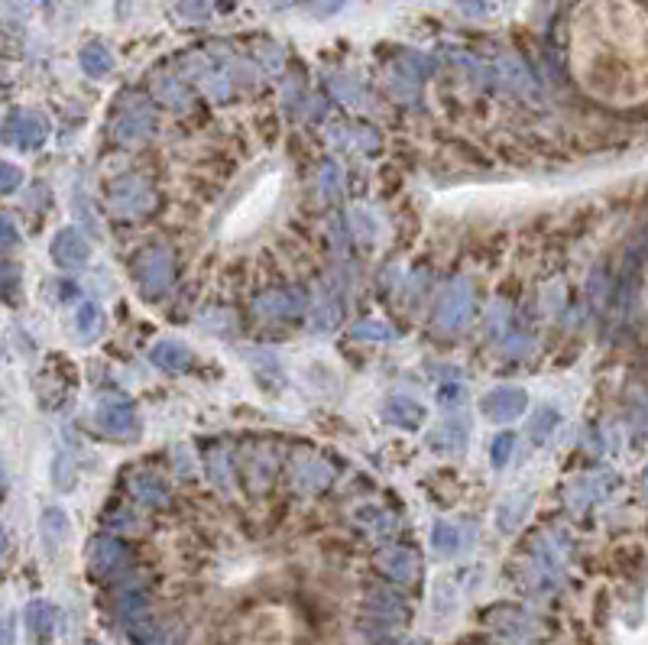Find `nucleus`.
I'll use <instances>...</instances> for the list:
<instances>
[{"label": "nucleus", "instance_id": "f257e3e1", "mask_svg": "<svg viewBox=\"0 0 648 645\" xmlns=\"http://www.w3.org/2000/svg\"><path fill=\"white\" fill-rule=\"evenodd\" d=\"M567 551L571 549H567V541L561 535L538 532L529 541V551H525V568H522L525 587L535 593H552L564 578Z\"/></svg>", "mask_w": 648, "mask_h": 645}, {"label": "nucleus", "instance_id": "f03ea898", "mask_svg": "<svg viewBox=\"0 0 648 645\" xmlns=\"http://www.w3.org/2000/svg\"><path fill=\"white\" fill-rule=\"evenodd\" d=\"M130 276H134L136 289H140L143 296L159 298L172 286V276H175L172 253L159 244H146L134 260H130Z\"/></svg>", "mask_w": 648, "mask_h": 645}, {"label": "nucleus", "instance_id": "7ed1b4c3", "mask_svg": "<svg viewBox=\"0 0 648 645\" xmlns=\"http://www.w3.org/2000/svg\"><path fill=\"white\" fill-rule=\"evenodd\" d=\"M111 130H114V140L117 143L146 140L149 130H153V105H149V97L136 95V91L120 97L117 107H114Z\"/></svg>", "mask_w": 648, "mask_h": 645}, {"label": "nucleus", "instance_id": "20e7f679", "mask_svg": "<svg viewBox=\"0 0 648 645\" xmlns=\"http://www.w3.org/2000/svg\"><path fill=\"white\" fill-rule=\"evenodd\" d=\"M107 205L117 217H143L156 208V192L149 188L146 178L120 176L107 186Z\"/></svg>", "mask_w": 648, "mask_h": 645}, {"label": "nucleus", "instance_id": "39448f33", "mask_svg": "<svg viewBox=\"0 0 648 645\" xmlns=\"http://www.w3.org/2000/svg\"><path fill=\"white\" fill-rule=\"evenodd\" d=\"M474 312V286L470 279L457 276L454 282H447V289L441 292L438 308H434V331H457Z\"/></svg>", "mask_w": 648, "mask_h": 645}, {"label": "nucleus", "instance_id": "423d86ee", "mask_svg": "<svg viewBox=\"0 0 648 645\" xmlns=\"http://www.w3.org/2000/svg\"><path fill=\"white\" fill-rule=\"evenodd\" d=\"M285 480L302 497H314V493H321V489H328L334 483V468H331L328 460L314 458V454H298L285 468Z\"/></svg>", "mask_w": 648, "mask_h": 645}, {"label": "nucleus", "instance_id": "0eeeda50", "mask_svg": "<svg viewBox=\"0 0 648 645\" xmlns=\"http://www.w3.org/2000/svg\"><path fill=\"white\" fill-rule=\"evenodd\" d=\"M45 120L36 111H10L7 126H4V140L16 149H39L45 143Z\"/></svg>", "mask_w": 648, "mask_h": 645}, {"label": "nucleus", "instance_id": "6e6552de", "mask_svg": "<svg viewBox=\"0 0 648 645\" xmlns=\"http://www.w3.org/2000/svg\"><path fill=\"white\" fill-rule=\"evenodd\" d=\"M127 564V545L111 535H97L88 549V568L95 578H111L114 571H120Z\"/></svg>", "mask_w": 648, "mask_h": 645}, {"label": "nucleus", "instance_id": "1a4fd4ad", "mask_svg": "<svg viewBox=\"0 0 648 645\" xmlns=\"http://www.w3.org/2000/svg\"><path fill=\"white\" fill-rule=\"evenodd\" d=\"M305 292L302 289H273V292H263L260 298L254 302V315L266 321H279V318H292L305 308Z\"/></svg>", "mask_w": 648, "mask_h": 645}, {"label": "nucleus", "instance_id": "9d476101", "mask_svg": "<svg viewBox=\"0 0 648 645\" xmlns=\"http://www.w3.org/2000/svg\"><path fill=\"white\" fill-rule=\"evenodd\" d=\"M525 406H529V396L519 386H500L484 396V412L490 422H513L525 412Z\"/></svg>", "mask_w": 648, "mask_h": 645}, {"label": "nucleus", "instance_id": "9b49d317", "mask_svg": "<svg viewBox=\"0 0 648 645\" xmlns=\"http://www.w3.org/2000/svg\"><path fill=\"white\" fill-rule=\"evenodd\" d=\"M376 568L395 584H409L418 578V555L412 549H403V545H389L376 555Z\"/></svg>", "mask_w": 648, "mask_h": 645}, {"label": "nucleus", "instance_id": "f8f14e48", "mask_svg": "<svg viewBox=\"0 0 648 645\" xmlns=\"http://www.w3.org/2000/svg\"><path fill=\"white\" fill-rule=\"evenodd\" d=\"M88 257H91L88 240H85L75 227H65V230H59V234H55V240H53V260L59 263L62 269L82 267V263H88Z\"/></svg>", "mask_w": 648, "mask_h": 645}, {"label": "nucleus", "instance_id": "ddd939ff", "mask_svg": "<svg viewBox=\"0 0 648 645\" xmlns=\"http://www.w3.org/2000/svg\"><path fill=\"white\" fill-rule=\"evenodd\" d=\"M149 91H153L156 101H163L165 107H175V111H185L192 105V91L179 78V72H156L153 82H149Z\"/></svg>", "mask_w": 648, "mask_h": 645}, {"label": "nucleus", "instance_id": "4468645a", "mask_svg": "<svg viewBox=\"0 0 648 645\" xmlns=\"http://www.w3.org/2000/svg\"><path fill=\"white\" fill-rule=\"evenodd\" d=\"M127 487L143 506L159 509V506L169 503V483L159 474H153V470H134V474L127 477Z\"/></svg>", "mask_w": 648, "mask_h": 645}, {"label": "nucleus", "instance_id": "2eb2a0df", "mask_svg": "<svg viewBox=\"0 0 648 645\" xmlns=\"http://www.w3.org/2000/svg\"><path fill=\"white\" fill-rule=\"evenodd\" d=\"M486 620L493 623V630H500L503 636L515 639V642H522V639H529L538 632L535 620H532L525 610H515V607H496Z\"/></svg>", "mask_w": 648, "mask_h": 645}, {"label": "nucleus", "instance_id": "dca6fc26", "mask_svg": "<svg viewBox=\"0 0 648 645\" xmlns=\"http://www.w3.org/2000/svg\"><path fill=\"white\" fill-rule=\"evenodd\" d=\"M95 422L107 435H127L134 428V406L127 399H105L97 406Z\"/></svg>", "mask_w": 648, "mask_h": 645}, {"label": "nucleus", "instance_id": "f3484780", "mask_svg": "<svg viewBox=\"0 0 648 645\" xmlns=\"http://www.w3.org/2000/svg\"><path fill=\"white\" fill-rule=\"evenodd\" d=\"M383 418H386V425H395V428L415 431L425 425V406H418L409 396H393L383 406Z\"/></svg>", "mask_w": 648, "mask_h": 645}, {"label": "nucleus", "instance_id": "a211bd4d", "mask_svg": "<svg viewBox=\"0 0 648 645\" xmlns=\"http://www.w3.org/2000/svg\"><path fill=\"white\" fill-rule=\"evenodd\" d=\"M204 474H208L211 487L217 489V493H234V468H231V458H227V451L224 448H208V454H204Z\"/></svg>", "mask_w": 648, "mask_h": 645}, {"label": "nucleus", "instance_id": "6ab92c4d", "mask_svg": "<svg viewBox=\"0 0 648 645\" xmlns=\"http://www.w3.org/2000/svg\"><path fill=\"white\" fill-rule=\"evenodd\" d=\"M23 620H26V630H30V636L36 639V642H49L55 632V607L45 600H33L30 607H26V613H23Z\"/></svg>", "mask_w": 648, "mask_h": 645}, {"label": "nucleus", "instance_id": "aec40b11", "mask_svg": "<svg viewBox=\"0 0 648 645\" xmlns=\"http://www.w3.org/2000/svg\"><path fill=\"white\" fill-rule=\"evenodd\" d=\"M188 360H192V357H188V348L179 341H159V344H153V350H149V364L159 367V370H165V373L185 370Z\"/></svg>", "mask_w": 648, "mask_h": 645}, {"label": "nucleus", "instance_id": "412c9836", "mask_svg": "<svg viewBox=\"0 0 648 645\" xmlns=\"http://www.w3.org/2000/svg\"><path fill=\"white\" fill-rule=\"evenodd\" d=\"M354 519H357V526L366 529L373 539H389V535L395 532V526H399L393 512L383 509V506H364V509L354 512Z\"/></svg>", "mask_w": 648, "mask_h": 645}, {"label": "nucleus", "instance_id": "4be33fe9", "mask_svg": "<svg viewBox=\"0 0 648 645\" xmlns=\"http://www.w3.org/2000/svg\"><path fill=\"white\" fill-rule=\"evenodd\" d=\"M529 506H532V493H513V497H506L500 503V509H496V529L506 535L515 532V529L522 526V519H525Z\"/></svg>", "mask_w": 648, "mask_h": 645}, {"label": "nucleus", "instance_id": "5701e85b", "mask_svg": "<svg viewBox=\"0 0 648 645\" xmlns=\"http://www.w3.org/2000/svg\"><path fill=\"white\" fill-rule=\"evenodd\" d=\"M78 62H82V68H85L88 78H105V75H111V68H114L111 49H107L105 43H97V39H91V43L82 45Z\"/></svg>", "mask_w": 648, "mask_h": 645}, {"label": "nucleus", "instance_id": "b1692460", "mask_svg": "<svg viewBox=\"0 0 648 645\" xmlns=\"http://www.w3.org/2000/svg\"><path fill=\"white\" fill-rule=\"evenodd\" d=\"M244 474L246 480H250V487H266L269 477L276 474V458L263 445H256V451L244 458Z\"/></svg>", "mask_w": 648, "mask_h": 645}, {"label": "nucleus", "instance_id": "393cba45", "mask_svg": "<svg viewBox=\"0 0 648 645\" xmlns=\"http://www.w3.org/2000/svg\"><path fill=\"white\" fill-rule=\"evenodd\" d=\"M603 493L606 487L596 483V477H581V480H571V487L564 489V499L571 509H587V506H593Z\"/></svg>", "mask_w": 648, "mask_h": 645}, {"label": "nucleus", "instance_id": "a878e982", "mask_svg": "<svg viewBox=\"0 0 648 645\" xmlns=\"http://www.w3.org/2000/svg\"><path fill=\"white\" fill-rule=\"evenodd\" d=\"M467 445V428H464V422H457V418H451L447 425H441L434 435H428V448L432 451H461V448Z\"/></svg>", "mask_w": 648, "mask_h": 645}, {"label": "nucleus", "instance_id": "bb28decb", "mask_svg": "<svg viewBox=\"0 0 648 645\" xmlns=\"http://www.w3.org/2000/svg\"><path fill=\"white\" fill-rule=\"evenodd\" d=\"M337 318H341V308H337V298L331 292H321L318 298L308 308V321L314 325V331H324V328H334Z\"/></svg>", "mask_w": 648, "mask_h": 645}, {"label": "nucleus", "instance_id": "cd10ccee", "mask_svg": "<svg viewBox=\"0 0 648 645\" xmlns=\"http://www.w3.org/2000/svg\"><path fill=\"white\" fill-rule=\"evenodd\" d=\"M366 607H370V613H376L380 620H386V623H403V616H405L403 600L389 590H373Z\"/></svg>", "mask_w": 648, "mask_h": 645}, {"label": "nucleus", "instance_id": "c85d7f7f", "mask_svg": "<svg viewBox=\"0 0 648 645\" xmlns=\"http://www.w3.org/2000/svg\"><path fill=\"white\" fill-rule=\"evenodd\" d=\"M101 308L95 302H82L75 308V334H78V341L88 344L97 331H101Z\"/></svg>", "mask_w": 648, "mask_h": 645}, {"label": "nucleus", "instance_id": "c756f323", "mask_svg": "<svg viewBox=\"0 0 648 645\" xmlns=\"http://www.w3.org/2000/svg\"><path fill=\"white\" fill-rule=\"evenodd\" d=\"M43 535H45V549L55 551L65 541L68 535V516L62 509H55V506H49V509L43 512Z\"/></svg>", "mask_w": 648, "mask_h": 645}, {"label": "nucleus", "instance_id": "7c9ffc66", "mask_svg": "<svg viewBox=\"0 0 648 645\" xmlns=\"http://www.w3.org/2000/svg\"><path fill=\"white\" fill-rule=\"evenodd\" d=\"M432 549L438 551V555H454V551L461 549V535H457V529L451 526V522H434Z\"/></svg>", "mask_w": 648, "mask_h": 645}, {"label": "nucleus", "instance_id": "2f4dec72", "mask_svg": "<svg viewBox=\"0 0 648 645\" xmlns=\"http://www.w3.org/2000/svg\"><path fill=\"white\" fill-rule=\"evenodd\" d=\"M351 334L354 338H360V341H393L395 338V331L386 325V321H373V318L357 321Z\"/></svg>", "mask_w": 648, "mask_h": 645}, {"label": "nucleus", "instance_id": "473e14b6", "mask_svg": "<svg viewBox=\"0 0 648 645\" xmlns=\"http://www.w3.org/2000/svg\"><path fill=\"white\" fill-rule=\"evenodd\" d=\"M515 454V431H500L490 441V458L496 468H506V460Z\"/></svg>", "mask_w": 648, "mask_h": 645}, {"label": "nucleus", "instance_id": "72a5a7b5", "mask_svg": "<svg viewBox=\"0 0 648 645\" xmlns=\"http://www.w3.org/2000/svg\"><path fill=\"white\" fill-rule=\"evenodd\" d=\"M341 188H344L341 166H337L334 159H324V163H321V195H324V198H334V195H341Z\"/></svg>", "mask_w": 648, "mask_h": 645}, {"label": "nucleus", "instance_id": "f704fd0d", "mask_svg": "<svg viewBox=\"0 0 648 645\" xmlns=\"http://www.w3.org/2000/svg\"><path fill=\"white\" fill-rule=\"evenodd\" d=\"M254 55H256V62L266 68V72H279V68H283V49L273 45L269 39H263V43L254 45Z\"/></svg>", "mask_w": 648, "mask_h": 645}, {"label": "nucleus", "instance_id": "c9c22d12", "mask_svg": "<svg viewBox=\"0 0 648 645\" xmlns=\"http://www.w3.org/2000/svg\"><path fill=\"white\" fill-rule=\"evenodd\" d=\"M554 425H558V412H554L552 406H544L542 412L532 418V438H535V441H544V438L552 435Z\"/></svg>", "mask_w": 648, "mask_h": 645}, {"label": "nucleus", "instance_id": "e433bc0d", "mask_svg": "<svg viewBox=\"0 0 648 645\" xmlns=\"http://www.w3.org/2000/svg\"><path fill=\"white\" fill-rule=\"evenodd\" d=\"M351 227H354V234H357L364 244H373V237H376V224H373V217L366 215L364 208H354L351 211Z\"/></svg>", "mask_w": 648, "mask_h": 645}, {"label": "nucleus", "instance_id": "4c0bfd02", "mask_svg": "<svg viewBox=\"0 0 648 645\" xmlns=\"http://www.w3.org/2000/svg\"><path fill=\"white\" fill-rule=\"evenodd\" d=\"M0 176H4V182H0V192L4 195H14L16 188L23 186V172L16 169L14 163H4V172H0Z\"/></svg>", "mask_w": 648, "mask_h": 645}, {"label": "nucleus", "instance_id": "58836bf2", "mask_svg": "<svg viewBox=\"0 0 648 645\" xmlns=\"http://www.w3.org/2000/svg\"><path fill=\"white\" fill-rule=\"evenodd\" d=\"M506 315H509L506 305H496V308L486 315V334H493V338H496V334L503 331V321H506Z\"/></svg>", "mask_w": 648, "mask_h": 645}, {"label": "nucleus", "instance_id": "ea45409f", "mask_svg": "<svg viewBox=\"0 0 648 645\" xmlns=\"http://www.w3.org/2000/svg\"><path fill=\"white\" fill-rule=\"evenodd\" d=\"M72 483H75V474L72 477L65 474V458H59V460H55V487H59V489H72Z\"/></svg>", "mask_w": 648, "mask_h": 645}, {"label": "nucleus", "instance_id": "a19ab883", "mask_svg": "<svg viewBox=\"0 0 648 645\" xmlns=\"http://www.w3.org/2000/svg\"><path fill=\"white\" fill-rule=\"evenodd\" d=\"M16 244V227H14V217L4 215V250H14Z\"/></svg>", "mask_w": 648, "mask_h": 645}, {"label": "nucleus", "instance_id": "79ce46f5", "mask_svg": "<svg viewBox=\"0 0 648 645\" xmlns=\"http://www.w3.org/2000/svg\"><path fill=\"white\" fill-rule=\"evenodd\" d=\"M461 4L470 10V14H484V0H461Z\"/></svg>", "mask_w": 648, "mask_h": 645}, {"label": "nucleus", "instance_id": "37998d69", "mask_svg": "<svg viewBox=\"0 0 648 645\" xmlns=\"http://www.w3.org/2000/svg\"><path fill=\"white\" fill-rule=\"evenodd\" d=\"M4 645H14V620L4 623Z\"/></svg>", "mask_w": 648, "mask_h": 645}, {"label": "nucleus", "instance_id": "c03bdc74", "mask_svg": "<svg viewBox=\"0 0 648 645\" xmlns=\"http://www.w3.org/2000/svg\"><path fill=\"white\" fill-rule=\"evenodd\" d=\"M461 645H464V642H461ZM467 645H480V642H467Z\"/></svg>", "mask_w": 648, "mask_h": 645}, {"label": "nucleus", "instance_id": "a18cd8bd", "mask_svg": "<svg viewBox=\"0 0 648 645\" xmlns=\"http://www.w3.org/2000/svg\"><path fill=\"white\" fill-rule=\"evenodd\" d=\"M283 4H289V0H283Z\"/></svg>", "mask_w": 648, "mask_h": 645}]
</instances>
